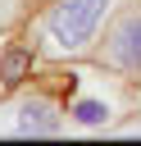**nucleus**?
<instances>
[{
    "label": "nucleus",
    "mask_w": 141,
    "mask_h": 146,
    "mask_svg": "<svg viewBox=\"0 0 141 146\" xmlns=\"http://www.w3.org/2000/svg\"><path fill=\"white\" fill-rule=\"evenodd\" d=\"M64 68H68V78L59 87L68 100V132L73 137H109L127 114H136V105H141L136 82L109 73L96 59H77Z\"/></svg>",
    "instance_id": "nucleus-1"
},
{
    "label": "nucleus",
    "mask_w": 141,
    "mask_h": 146,
    "mask_svg": "<svg viewBox=\"0 0 141 146\" xmlns=\"http://www.w3.org/2000/svg\"><path fill=\"white\" fill-rule=\"evenodd\" d=\"M123 9V0H50L27 18V36L41 55V64H77L91 59L109 18Z\"/></svg>",
    "instance_id": "nucleus-2"
},
{
    "label": "nucleus",
    "mask_w": 141,
    "mask_h": 146,
    "mask_svg": "<svg viewBox=\"0 0 141 146\" xmlns=\"http://www.w3.org/2000/svg\"><path fill=\"white\" fill-rule=\"evenodd\" d=\"M68 132V100L55 82H23L18 91L0 96V137L32 141V137H64Z\"/></svg>",
    "instance_id": "nucleus-3"
},
{
    "label": "nucleus",
    "mask_w": 141,
    "mask_h": 146,
    "mask_svg": "<svg viewBox=\"0 0 141 146\" xmlns=\"http://www.w3.org/2000/svg\"><path fill=\"white\" fill-rule=\"evenodd\" d=\"M91 59L141 87V0H123V9L109 18Z\"/></svg>",
    "instance_id": "nucleus-4"
},
{
    "label": "nucleus",
    "mask_w": 141,
    "mask_h": 146,
    "mask_svg": "<svg viewBox=\"0 0 141 146\" xmlns=\"http://www.w3.org/2000/svg\"><path fill=\"white\" fill-rule=\"evenodd\" d=\"M36 64H41V55H36L27 27H18V36H9V41H0V96L5 91H18L23 82H32V68Z\"/></svg>",
    "instance_id": "nucleus-5"
},
{
    "label": "nucleus",
    "mask_w": 141,
    "mask_h": 146,
    "mask_svg": "<svg viewBox=\"0 0 141 146\" xmlns=\"http://www.w3.org/2000/svg\"><path fill=\"white\" fill-rule=\"evenodd\" d=\"M41 5H50V0H0V36L27 27V18H32Z\"/></svg>",
    "instance_id": "nucleus-6"
}]
</instances>
